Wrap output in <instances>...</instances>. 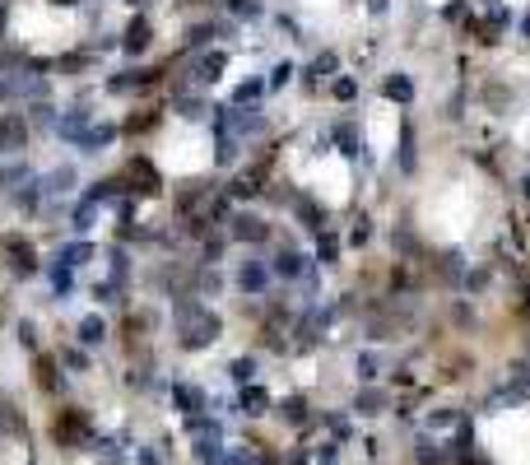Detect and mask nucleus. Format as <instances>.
Here are the masks:
<instances>
[{"label": "nucleus", "instance_id": "obj_1", "mask_svg": "<svg viewBox=\"0 0 530 465\" xmlns=\"http://www.w3.org/2000/svg\"><path fill=\"white\" fill-rule=\"evenodd\" d=\"M177 335L187 349H205V344L219 340V317L200 302H177Z\"/></svg>", "mask_w": 530, "mask_h": 465}, {"label": "nucleus", "instance_id": "obj_2", "mask_svg": "<svg viewBox=\"0 0 530 465\" xmlns=\"http://www.w3.org/2000/svg\"><path fill=\"white\" fill-rule=\"evenodd\" d=\"M5 79H10V98H42L47 93V75H37V70H19Z\"/></svg>", "mask_w": 530, "mask_h": 465}, {"label": "nucleus", "instance_id": "obj_3", "mask_svg": "<svg viewBox=\"0 0 530 465\" xmlns=\"http://www.w3.org/2000/svg\"><path fill=\"white\" fill-rule=\"evenodd\" d=\"M93 126V112H84V107H75V112H66V117H56V126H52V135H61V140H75L79 144V135Z\"/></svg>", "mask_w": 530, "mask_h": 465}, {"label": "nucleus", "instance_id": "obj_4", "mask_svg": "<svg viewBox=\"0 0 530 465\" xmlns=\"http://www.w3.org/2000/svg\"><path fill=\"white\" fill-rule=\"evenodd\" d=\"M228 232L237 237V242H265L270 237V228H265V219H256V214H232Z\"/></svg>", "mask_w": 530, "mask_h": 465}, {"label": "nucleus", "instance_id": "obj_5", "mask_svg": "<svg viewBox=\"0 0 530 465\" xmlns=\"http://www.w3.org/2000/svg\"><path fill=\"white\" fill-rule=\"evenodd\" d=\"M0 191H10V196L33 191V167H28V163H5V167H0Z\"/></svg>", "mask_w": 530, "mask_h": 465}, {"label": "nucleus", "instance_id": "obj_6", "mask_svg": "<svg viewBox=\"0 0 530 465\" xmlns=\"http://www.w3.org/2000/svg\"><path fill=\"white\" fill-rule=\"evenodd\" d=\"M23 144H28V122L23 117H0V154L23 149Z\"/></svg>", "mask_w": 530, "mask_h": 465}, {"label": "nucleus", "instance_id": "obj_7", "mask_svg": "<svg viewBox=\"0 0 530 465\" xmlns=\"http://www.w3.org/2000/svg\"><path fill=\"white\" fill-rule=\"evenodd\" d=\"M265 284H270V266H265V261H247V266L237 270V288H242V293H265Z\"/></svg>", "mask_w": 530, "mask_h": 465}, {"label": "nucleus", "instance_id": "obj_8", "mask_svg": "<svg viewBox=\"0 0 530 465\" xmlns=\"http://www.w3.org/2000/svg\"><path fill=\"white\" fill-rule=\"evenodd\" d=\"M112 140H117V126H107V122H93L84 135H79V149H84V154H102V149H107Z\"/></svg>", "mask_w": 530, "mask_h": 465}, {"label": "nucleus", "instance_id": "obj_9", "mask_svg": "<svg viewBox=\"0 0 530 465\" xmlns=\"http://www.w3.org/2000/svg\"><path fill=\"white\" fill-rule=\"evenodd\" d=\"M56 437L66 447H88V423H84V414H66V419L56 423Z\"/></svg>", "mask_w": 530, "mask_h": 465}, {"label": "nucleus", "instance_id": "obj_10", "mask_svg": "<svg viewBox=\"0 0 530 465\" xmlns=\"http://www.w3.org/2000/svg\"><path fill=\"white\" fill-rule=\"evenodd\" d=\"M66 191H75V167L70 163H61V167H52V172H47L42 177V196H66Z\"/></svg>", "mask_w": 530, "mask_h": 465}, {"label": "nucleus", "instance_id": "obj_11", "mask_svg": "<svg viewBox=\"0 0 530 465\" xmlns=\"http://www.w3.org/2000/svg\"><path fill=\"white\" fill-rule=\"evenodd\" d=\"M275 275H284V279H298V275H307V256L302 252H293V247H284V252L275 256Z\"/></svg>", "mask_w": 530, "mask_h": 465}, {"label": "nucleus", "instance_id": "obj_12", "mask_svg": "<svg viewBox=\"0 0 530 465\" xmlns=\"http://www.w3.org/2000/svg\"><path fill=\"white\" fill-rule=\"evenodd\" d=\"M452 447L447 442H432V437H419V465H452Z\"/></svg>", "mask_w": 530, "mask_h": 465}, {"label": "nucleus", "instance_id": "obj_13", "mask_svg": "<svg viewBox=\"0 0 530 465\" xmlns=\"http://www.w3.org/2000/svg\"><path fill=\"white\" fill-rule=\"evenodd\" d=\"M122 47H126V52H131V56H140L144 47H149V19H131V28H126Z\"/></svg>", "mask_w": 530, "mask_h": 465}, {"label": "nucleus", "instance_id": "obj_14", "mask_svg": "<svg viewBox=\"0 0 530 465\" xmlns=\"http://www.w3.org/2000/svg\"><path fill=\"white\" fill-rule=\"evenodd\" d=\"M353 410H358V414H367V419H372V414H382V410H387V391H377V387L358 391V400H353Z\"/></svg>", "mask_w": 530, "mask_h": 465}, {"label": "nucleus", "instance_id": "obj_15", "mask_svg": "<svg viewBox=\"0 0 530 465\" xmlns=\"http://www.w3.org/2000/svg\"><path fill=\"white\" fill-rule=\"evenodd\" d=\"M223 66H228V56H223V52H205V56H200V66H196V75L205 79V84H214V79L223 75Z\"/></svg>", "mask_w": 530, "mask_h": 465}, {"label": "nucleus", "instance_id": "obj_16", "mask_svg": "<svg viewBox=\"0 0 530 465\" xmlns=\"http://www.w3.org/2000/svg\"><path fill=\"white\" fill-rule=\"evenodd\" d=\"M172 405L177 410H200V405H205V391H196V387H187V382H182V387H172Z\"/></svg>", "mask_w": 530, "mask_h": 465}, {"label": "nucleus", "instance_id": "obj_17", "mask_svg": "<svg viewBox=\"0 0 530 465\" xmlns=\"http://www.w3.org/2000/svg\"><path fill=\"white\" fill-rule=\"evenodd\" d=\"M382 93H387L391 102H409V98H414V79H409V75H391Z\"/></svg>", "mask_w": 530, "mask_h": 465}, {"label": "nucleus", "instance_id": "obj_18", "mask_svg": "<svg viewBox=\"0 0 530 465\" xmlns=\"http://www.w3.org/2000/svg\"><path fill=\"white\" fill-rule=\"evenodd\" d=\"M237 405H242V414H252V419H256V414H265V410H270V396H265L261 387H247Z\"/></svg>", "mask_w": 530, "mask_h": 465}, {"label": "nucleus", "instance_id": "obj_19", "mask_svg": "<svg viewBox=\"0 0 530 465\" xmlns=\"http://www.w3.org/2000/svg\"><path fill=\"white\" fill-rule=\"evenodd\" d=\"M98 223V200H79V210H75V219H70V228L75 232H88Z\"/></svg>", "mask_w": 530, "mask_h": 465}, {"label": "nucleus", "instance_id": "obj_20", "mask_svg": "<svg viewBox=\"0 0 530 465\" xmlns=\"http://www.w3.org/2000/svg\"><path fill=\"white\" fill-rule=\"evenodd\" d=\"M102 340H107L102 317H84V322H79V344H102Z\"/></svg>", "mask_w": 530, "mask_h": 465}, {"label": "nucleus", "instance_id": "obj_21", "mask_svg": "<svg viewBox=\"0 0 530 465\" xmlns=\"http://www.w3.org/2000/svg\"><path fill=\"white\" fill-rule=\"evenodd\" d=\"M56 261H66L70 270H75V266H84V261H93V242H70L66 252L56 256Z\"/></svg>", "mask_w": 530, "mask_h": 465}, {"label": "nucleus", "instance_id": "obj_22", "mask_svg": "<svg viewBox=\"0 0 530 465\" xmlns=\"http://www.w3.org/2000/svg\"><path fill=\"white\" fill-rule=\"evenodd\" d=\"M177 112H182L187 122H196V117H205V112H210V102L196 98V93H182V98H177Z\"/></svg>", "mask_w": 530, "mask_h": 465}, {"label": "nucleus", "instance_id": "obj_23", "mask_svg": "<svg viewBox=\"0 0 530 465\" xmlns=\"http://www.w3.org/2000/svg\"><path fill=\"white\" fill-rule=\"evenodd\" d=\"M265 93L261 79H247V84H237V93H232V107H247V102H256Z\"/></svg>", "mask_w": 530, "mask_h": 465}, {"label": "nucleus", "instance_id": "obj_24", "mask_svg": "<svg viewBox=\"0 0 530 465\" xmlns=\"http://www.w3.org/2000/svg\"><path fill=\"white\" fill-rule=\"evenodd\" d=\"M335 66H340V56H335V52H321L317 61H312L307 79H326V75H335Z\"/></svg>", "mask_w": 530, "mask_h": 465}, {"label": "nucleus", "instance_id": "obj_25", "mask_svg": "<svg viewBox=\"0 0 530 465\" xmlns=\"http://www.w3.org/2000/svg\"><path fill=\"white\" fill-rule=\"evenodd\" d=\"M28 122H33V126H47V131H52V126H56V107H52V102H42V98H37L33 107H28Z\"/></svg>", "mask_w": 530, "mask_h": 465}, {"label": "nucleus", "instance_id": "obj_26", "mask_svg": "<svg viewBox=\"0 0 530 465\" xmlns=\"http://www.w3.org/2000/svg\"><path fill=\"white\" fill-rule=\"evenodd\" d=\"M507 396H512V400H526V396H530V367H517V372H512Z\"/></svg>", "mask_w": 530, "mask_h": 465}, {"label": "nucleus", "instance_id": "obj_27", "mask_svg": "<svg viewBox=\"0 0 530 465\" xmlns=\"http://www.w3.org/2000/svg\"><path fill=\"white\" fill-rule=\"evenodd\" d=\"M279 414H284L288 423H302V419H307V405H302V396H288L284 405H279Z\"/></svg>", "mask_w": 530, "mask_h": 465}, {"label": "nucleus", "instance_id": "obj_28", "mask_svg": "<svg viewBox=\"0 0 530 465\" xmlns=\"http://www.w3.org/2000/svg\"><path fill=\"white\" fill-rule=\"evenodd\" d=\"M428 428H432V432H442V428H461V414H456V410H437V414H428Z\"/></svg>", "mask_w": 530, "mask_h": 465}, {"label": "nucleus", "instance_id": "obj_29", "mask_svg": "<svg viewBox=\"0 0 530 465\" xmlns=\"http://www.w3.org/2000/svg\"><path fill=\"white\" fill-rule=\"evenodd\" d=\"M252 372H256V358H232V367H228V377L232 382H242V387L252 382Z\"/></svg>", "mask_w": 530, "mask_h": 465}, {"label": "nucleus", "instance_id": "obj_30", "mask_svg": "<svg viewBox=\"0 0 530 465\" xmlns=\"http://www.w3.org/2000/svg\"><path fill=\"white\" fill-rule=\"evenodd\" d=\"M377 372H382V358H377V354H358V377H363V382H372Z\"/></svg>", "mask_w": 530, "mask_h": 465}, {"label": "nucleus", "instance_id": "obj_31", "mask_svg": "<svg viewBox=\"0 0 530 465\" xmlns=\"http://www.w3.org/2000/svg\"><path fill=\"white\" fill-rule=\"evenodd\" d=\"M14 270H19V275H33V252H28V242L14 247Z\"/></svg>", "mask_w": 530, "mask_h": 465}, {"label": "nucleus", "instance_id": "obj_32", "mask_svg": "<svg viewBox=\"0 0 530 465\" xmlns=\"http://www.w3.org/2000/svg\"><path fill=\"white\" fill-rule=\"evenodd\" d=\"M335 256H340V242H335V237H326V232H321V242H317V261H326V266H331Z\"/></svg>", "mask_w": 530, "mask_h": 465}, {"label": "nucleus", "instance_id": "obj_33", "mask_svg": "<svg viewBox=\"0 0 530 465\" xmlns=\"http://www.w3.org/2000/svg\"><path fill=\"white\" fill-rule=\"evenodd\" d=\"M400 167H414V135H409V126H405V135H400Z\"/></svg>", "mask_w": 530, "mask_h": 465}, {"label": "nucleus", "instance_id": "obj_34", "mask_svg": "<svg viewBox=\"0 0 530 465\" xmlns=\"http://www.w3.org/2000/svg\"><path fill=\"white\" fill-rule=\"evenodd\" d=\"M52 284H56V293H70V266L66 261H56L52 266Z\"/></svg>", "mask_w": 530, "mask_h": 465}, {"label": "nucleus", "instance_id": "obj_35", "mask_svg": "<svg viewBox=\"0 0 530 465\" xmlns=\"http://www.w3.org/2000/svg\"><path fill=\"white\" fill-rule=\"evenodd\" d=\"M140 70H126V75H117V79H112V93H126V89H135V84H140Z\"/></svg>", "mask_w": 530, "mask_h": 465}, {"label": "nucleus", "instance_id": "obj_36", "mask_svg": "<svg viewBox=\"0 0 530 465\" xmlns=\"http://www.w3.org/2000/svg\"><path fill=\"white\" fill-rule=\"evenodd\" d=\"M335 98H340V102H349V98H358V79H335Z\"/></svg>", "mask_w": 530, "mask_h": 465}, {"label": "nucleus", "instance_id": "obj_37", "mask_svg": "<svg viewBox=\"0 0 530 465\" xmlns=\"http://www.w3.org/2000/svg\"><path fill=\"white\" fill-rule=\"evenodd\" d=\"M228 10L242 14V19H256V14H261V5H256V0H228Z\"/></svg>", "mask_w": 530, "mask_h": 465}, {"label": "nucleus", "instance_id": "obj_38", "mask_svg": "<svg viewBox=\"0 0 530 465\" xmlns=\"http://www.w3.org/2000/svg\"><path fill=\"white\" fill-rule=\"evenodd\" d=\"M37 382H42V387H61V377H56V363H37Z\"/></svg>", "mask_w": 530, "mask_h": 465}, {"label": "nucleus", "instance_id": "obj_39", "mask_svg": "<svg viewBox=\"0 0 530 465\" xmlns=\"http://www.w3.org/2000/svg\"><path fill=\"white\" fill-rule=\"evenodd\" d=\"M288 75H293V66H288V61H279V66H275V75H270V89H284V84H288Z\"/></svg>", "mask_w": 530, "mask_h": 465}, {"label": "nucleus", "instance_id": "obj_40", "mask_svg": "<svg viewBox=\"0 0 530 465\" xmlns=\"http://www.w3.org/2000/svg\"><path fill=\"white\" fill-rule=\"evenodd\" d=\"M367 232H372V223H367V219H358V228L349 232V242H353V247H363V242H367Z\"/></svg>", "mask_w": 530, "mask_h": 465}, {"label": "nucleus", "instance_id": "obj_41", "mask_svg": "<svg viewBox=\"0 0 530 465\" xmlns=\"http://www.w3.org/2000/svg\"><path fill=\"white\" fill-rule=\"evenodd\" d=\"M66 363H70V367H88V358L79 354V349H70V354H66Z\"/></svg>", "mask_w": 530, "mask_h": 465}, {"label": "nucleus", "instance_id": "obj_42", "mask_svg": "<svg viewBox=\"0 0 530 465\" xmlns=\"http://www.w3.org/2000/svg\"><path fill=\"white\" fill-rule=\"evenodd\" d=\"M387 5H391V0H367V10H372V14H387Z\"/></svg>", "mask_w": 530, "mask_h": 465}, {"label": "nucleus", "instance_id": "obj_43", "mask_svg": "<svg viewBox=\"0 0 530 465\" xmlns=\"http://www.w3.org/2000/svg\"><path fill=\"white\" fill-rule=\"evenodd\" d=\"M0 98H10V79H5V70H0Z\"/></svg>", "mask_w": 530, "mask_h": 465}, {"label": "nucleus", "instance_id": "obj_44", "mask_svg": "<svg viewBox=\"0 0 530 465\" xmlns=\"http://www.w3.org/2000/svg\"><path fill=\"white\" fill-rule=\"evenodd\" d=\"M521 33H526V37H530V14H526V19H521Z\"/></svg>", "mask_w": 530, "mask_h": 465}, {"label": "nucleus", "instance_id": "obj_45", "mask_svg": "<svg viewBox=\"0 0 530 465\" xmlns=\"http://www.w3.org/2000/svg\"><path fill=\"white\" fill-rule=\"evenodd\" d=\"M52 5H79V0H52Z\"/></svg>", "mask_w": 530, "mask_h": 465}, {"label": "nucleus", "instance_id": "obj_46", "mask_svg": "<svg viewBox=\"0 0 530 465\" xmlns=\"http://www.w3.org/2000/svg\"><path fill=\"white\" fill-rule=\"evenodd\" d=\"M521 187H526V196H530V177H526V182H521Z\"/></svg>", "mask_w": 530, "mask_h": 465}]
</instances>
